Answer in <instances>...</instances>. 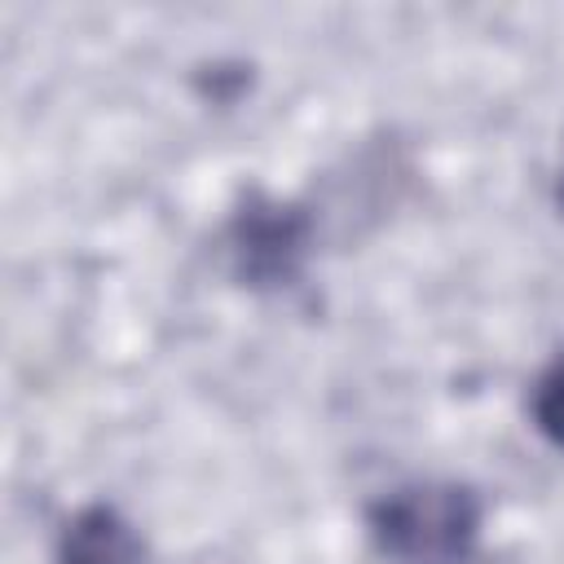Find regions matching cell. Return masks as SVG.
Instances as JSON below:
<instances>
[{
  "label": "cell",
  "mask_w": 564,
  "mask_h": 564,
  "mask_svg": "<svg viewBox=\"0 0 564 564\" xmlns=\"http://www.w3.org/2000/svg\"><path fill=\"white\" fill-rule=\"evenodd\" d=\"M370 538L388 564H467L480 542V498L454 480L397 485L370 507Z\"/></svg>",
  "instance_id": "cell-1"
},
{
  "label": "cell",
  "mask_w": 564,
  "mask_h": 564,
  "mask_svg": "<svg viewBox=\"0 0 564 564\" xmlns=\"http://www.w3.org/2000/svg\"><path fill=\"white\" fill-rule=\"evenodd\" d=\"M229 256L251 286L291 282L308 256V216L278 198H247L229 220Z\"/></svg>",
  "instance_id": "cell-2"
},
{
  "label": "cell",
  "mask_w": 564,
  "mask_h": 564,
  "mask_svg": "<svg viewBox=\"0 0 564 564\" xmlns=\"http://www.w3.org/2000/svg\"><path fill=\"white\" fill-rule=\"evenodd\" d=\"M57 564H145V546L115 507L97 502L66 520Z\"/></svg>",
  "instance_id": "cell-3"
},
{
  "label": "cell",
  "mask_w": 564,
  "mask_h": 564,
  "mask_svg": "<svg viewBox=\"0 0 564 564\" xmlns=\"http://www.w3.org/2000/svg\"><path fill=\"white\" fill-rule=\"evenodd\" d=\"M529 414H533V427L564 449V348L551 357V366L533 379V392H529Z\"/></svg>",
  "instance_id": "cell-4"
},
{
  "label": "cell",
  "mask_w": 564,
  "mask_h": 564,
  "mask_svg": "<svg viewBox=\"0 0 564 564\" xmlns=\"http://www.w3.org/2000/svg\"><path fill=\"white\" fill-rule=\"evenodd\" d=\"M560 207H564V167H560Z\"/></svg>",
  "instance_id": "cell-5"
}]
</instances>
